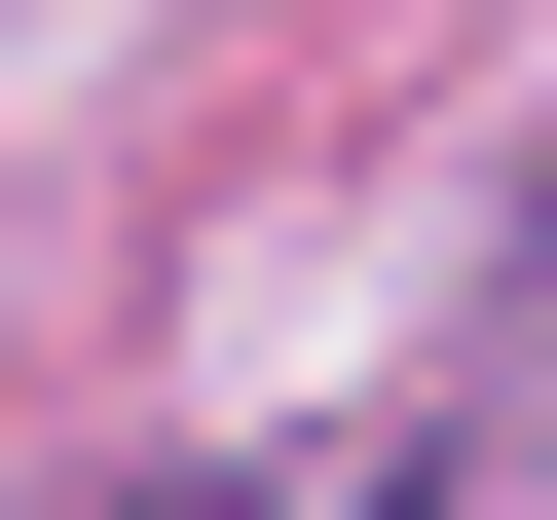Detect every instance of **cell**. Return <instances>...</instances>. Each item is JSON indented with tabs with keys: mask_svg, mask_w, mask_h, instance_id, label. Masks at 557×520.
<instances>
[{
	"mask_svg": "<svg viewBox=\"0 0 557 520\" xmlns=\"http://www.w3.org/2000/svg\"><path fill=\"white\" fill-rule=\"evenodd\" d=\"M112 520H335V483H112Z\"/></svg>",
	"mask_w": 557,
	"mask_h": 520,
	"instance_id": "cell-1",
	"label": "cell"
},
{
	"mask_svg": "<svg viewBox=\"0 0 557 520\" xmlns=\"http://www.w3.org/2000/svg\"><path fill=\"white\" fill-rule=\"evenodd\" d=\"M520 223H557V186H520Z\"/></svg>",
	"mask_w": 557,
	"mask_h": 520,
	"instance_id": "cell-2",
	"label": "cell"
}]
</instances>
